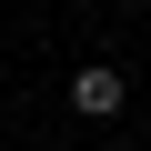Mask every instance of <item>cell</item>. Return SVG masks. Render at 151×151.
<instances>
[{
  "instance_id": "1",
  "label": "cell",
  "mask_w": 151,
  "mask_h": 151,
  "mask_svg": "<svg viewBox=\"0 0 151 151\" xmlns=\"http://www.w3.org/2000/svg\"><path fill=\"white\" fill-rule=\"evenodd\" d=\"M121 91H131V81H121L111 60H91V70H70V111H81V121H111V111H121Z\"/></svg>"
}]
</instances>
